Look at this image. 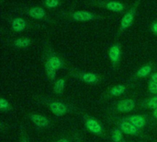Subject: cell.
<instances>
[{"instance_id":"6da1fadb","label":"cell","mask_w":157,"mask_h":142,"mask_svg":"<svg viewBox=\"0 0 157 142\" xmlns=\"http://www.w3.org/2000/svg\"><path fill=\"white\" fill-rule=\"evenodd\" d=\"M49 107H50L51 112L55 116H58V117L66 115L68 112V107L66 106V104H64L62 102H57V101L52 102V103H50Z\"/></svg>"},{"instance_id":"7a4b0ae2","label":"cell","mask_w":157,"mask_h":142,"mask_svg":"<svg viewBox=\"0 0 157 142\" xmlns=\"http://www.w3.org/2000/svg\"><path fill=\"white\" fill-rule=\"evenodd\" d=\"M86 128L92 134H95V135H98V136H101L103 134V128H102L100 123L98 120H96V119H94L92 117L86 118Z\"/></svg>"},{"instance_id":"3957f363","label":"cell","mask_w":157,"mask_h":142,"mask_svg":"<svg viewBox=\"0 0 157 142\" xmlns=\"http://www.w3.org/2000/svg\"><path fill=\"white\" fill-rule=\"evenodd\" d=\"M136 106V103L134 100L132 99H125V100H121L117 103L116 106V110L120 113L125 114V113H130L132 110H134Z\"/></svg>"},{"instance_id":"277c9868","label":"cell","mask_w":157,"mask_h":142,"mask_svg":"<svg viewBox=\"0 0 157 142\" xmlns=\"http://www.w3.org/2000/svg\"><path fill=\"white\" fill-rule=\"evenodd\" d=\"M135 13H136V6H133L122 17L121 21V30H126L132 25L133 20H134V17H135Z\"/></svg>"},{"instance_id":"5b68a950","label":"cell","mask_w":157,"mask_h":142,"mask_svg":"<svg viewBox=\"0 0 157 142\" xmlns=\"http://www.w3.org/2000/svg\"><path fill=\"white\" fill-rule=\"evenodd\" d=\"M72 18L76 20V21H80V22H86V21H90L95 19V15L89 11H86V10H78L75 11L74 13H72L71 15Z\"/></svg>"},{"instance_id":"8992f818","label":"cell","mask_w":157,"mask_h":142,"mask_svg":"<svg viewBox=\"0 0 157 142\" xmlns=\"http://www.w3.org/2000/svg\"><path fill=\"white\" fill-rule=\"evenodd\" d=\"M124 120L128 121L138 129H142L146 126V119L144 116L141 115H132L127 116Z\"/></svg>"},{"instance_id":"52a82bcc","label":"cell","mask_w":157,"mask_h":142,"mask_svg":"<svg viewBox=\"0 0 157 142\" xmlns=\"http://www.w3.org/2000/svg\"><path fill=\"white\" fill-rule=\"evenodd\" d=\"M29 119L37 128H46L50 125V121L48 120V118L42 115H40V114L30 115Z\"/></svg>"},{"instance_id":"ba28073f","label":"cell","mask_w":157,"mask_h":142,"mask_svg":"<svg viewBox=\"0 0 157 142\" xmlns=\"http://www.w3.org/2000/svg\"><path fill=\"white\" fill-rule=\"evenodd\" d=\"M119 128L123 132V134L126 135L137 136L139 134V129L126 120H122L121 122L119 123Z\"/></svg>"},{"instance_id":"9c48e42d","label":"cell","mask_w":157,"mask_h":142,"mask_svg":"<svg viewBox=\"0 0 157 142\" xmlns=\"http://www.w3.org/2000/svg\"><path fill=\"white\" fill-rule=\"evenodd\" d=\"M121 47L118 44H114L109 48V60L111 61V63L113 65L119 64L120 59H121Z\"/></svg>"},{"instance_id":"30bf717a","label":"cell","mask_w":157,"mask_h":142,"mask_svg":"<svg viewBox=\"0 0 157 142\" xmlns=\"http://www.w3.org/2000/svg\"><path fill=\"white\" fill-rule=\"evenodd\" d=\"M27 22L22 18H15L11 22L12 30L16 32H21L26 29Z\"/></svg>"},{"instance_id":"8fae6325","label":"cell","mask_w":157,"mask_h":142,"mask_svg":"<svg viewBox=\"0 0 157 142\" xmlns=\"http://www.w3.org/2000/svg\"><path fill=\"white\" fill-rule=\"evenodd\" d=\"M29 15L35 19H41L45 17L46 11L40 6H33L29 10Z\"/></svg>"},{"instance_id":"7c38bea8","label":"cell","mask_w":157,"mask_h":142,"mask_svg":"<svg viewBox=\"0 0 157 142\" xmlns=\"http://www.w3.org/2000/svg\"><path fill=\"white\" fill-rule=\"evenodd\" d=\"M80 79L83 82H86V83H88V84H94V83H97L98 81V77L94 73L86 72V73L81 74Z\"/></svg>"},{"instance_id":"4fadbf2b","label":"cell","mask_w":157,"mask_h":142,"mask_svg":"<svg viewBox=\"0 0 157 142\" xmlns=\"http://www.w3.org/2000/svg\"><path fill=\"white\" fill-rule=\"evenodd\" d=\"M106 8L113 12H121L124 9V5L118 1H110L106 4Z\"/></svg>"},{"instance_id":"5bb4252c","label":"cell","mask_w":157,"mask_h":142,"mask_svg":"<svg viewBox=\"0 0 157 142\" xmlns=\"http://www.w3.org/2000/svg\"><path fill=\"white\" fill-rule=\"evenodd\" d=\"M46 64H48L50 67H52V68H54L55 70H59L63 67V61L57 57V56H52V57H49L48 60L46 61Z\"/></svg>"},{"instance_id":"9a60e30c","label":"cell","mask_w":157,"mask_h":142,"mask_svg":"<svg viewBox=\"0 0 157 142\" xmlns=\"http://www.w3.org/2000/svg\"><path fill=\"white\" fill-rule=\"evenodd\" d=\"M31 43V41L28 38H18L14 41L13 44L17 48H26L29 46Z\"/></svg>"},{"instance_id":"2e32d148","label":"cell","mask_w":157,"mask_h":142,"mask_svg":"<svg viewBox=\"0 0 157 142\" xmlns=\"http://www.w3.org/2000/svg\"><path fill=\"white\" fill-rule=\"evenodd\" d=\"M65 87V81L63 79H59L55 81L53 86V91L57 94H60L63 91Z\"/></svg>"},{"instance_id":"e0dca14e","label":"cell","mask_w":157,"mask_h":142,"mask_svg":"<svg viewBox=\"0 0 157 142\" xmlns=\"http://www.w3.org/2000/svg\"><path fill=\"white\" fill-rule=\"evenodd\" d=\"M126 91V86L120 84V85H116L114 86L111 90H110V94L113 96H120L121 94H123Z\"/></svg>"},{"instance_id":"ac0fdd59","label":"cell","mask_w":157,"mask_h":142,"mask_svg":"<svg viewBox=\"0 0 157 142\" xmlns=\"http://www.w3.org/2000/svg\"><path fill=\"white\" fill-rule=\"evenodd\" d=\"M122 138H123V132L119 128H114L112 133H111V140H112V141L121 142L122 140Z\"/></svg>"},{"instance_id":"d6986e66","label":"cell","mask_w":157,"mask_h":142,"mask_svg":"<svg viewBox=\"0 0 157 142\" xmlns=\"http://www.w3.org/2000/svg\"><path fill=\"white\" fill-rule=\"evenodd\" d=\"M151 72H152V67L149 66V65H146V66H144V67H140V69L137 71V76L140 77V78H145Z\"/></svg>"},{"instance_id":"ffe728a7","label":"cell","mask_w":157,"mask_h":142,"mask_svg":"<svg viewBox=\"0 0 157 142\" xmlns=\"http://www.w3.org/2000/svg\"><path fill=\"white\" fill-rule=\"evenodd\" d=\"M45 71H46V74H47V77L49 78L50 80H54L55 78H56V71L54 68H52V67H50L48 64L45 63Z\"/></svg>"},{"instance_id":"44dd1931","label":"cell","mask_w":157,"mask_h":142,"mask_svg":"<svg viewBox=\"0 0 157 142\" xmlns=\"http://www.w3.org/2000/svg\"><path fill=\"white\" fill-rule=\"evenodd\" d=\"M146 105H147V107L148 108H150V109H155L157 108V95L155 96H153L152 98H150L149 100H148V102H147V103H146Z\"/></svg>"},{"instance_id":"7402d4cb","label":"cell","mask_w":157,"mask_h":142,"mask_svg":"<svg viewBox=\"0 0 157 142\" xmlns=\"http://www.w3.org/2000/svg\"><path fill=\"white\" fill-rule=\"evenodd\" d=\"M60 4V0H45L44 5L48 8H55Z\"/></svg>"},{"instance_id":"603a6c76","label":"cell","mask_w":157,"mask_h":142,"mask_svg":"<svg viewBox=\"0 0 157 142\" xmlns=\"http://www.w3.org/2000/svg\"><path fill=\"white\" fill-rule=\"evenodd\" d=\"M0 109L2 112H6L9 110V103L6 99L5 98L0 99Z\"/></svg>"},{"instance_id":"cb8c5ba5","label":"cell","mask_w":157,"mask_h":142,"mask_svg":"<svg viewBox=\"0 0 157 142\" xmlns=\"http://www.w3.org/2000/svg\"><path fill=\"white\" fill-rule=\"evenodd\" d=\"M148 85H149V91H150V93L154 94V96L157 95V83L154 82L153 80H150Z\"/></svg>"},{"instance_id":"d4e9b609","label":"cell","mask_w":157,"mask_h":142,"mask_svg":"<svg viewBox=\"0 0 157 142\" xmlns=\"http://www.w3.org/2000/svg\"><path fill=\"white\" fill-rule=\"evenodd\" d=\"M152 31L157 35V21L155 22V23H153V25H152Z\"/></svg>"},{"instance_id":"484cf974","label":"cell","mask_w":157,"mask_h":142,"mask_svg":"<svg viewBox=\"0 0 157 142\" xmlns=\"http://www.w3.org/2000/svg\"><path fill=\"white\" fill-rule=\"evenodd\" d=\"M150 80H153L154 82L157 83V72L156 73H154V74L152 75V77H151V79H150Z\"/></svg>"},{"instance_id":"4316f807","label":"cell","mask_w":157,"mask_h":142,"mask_svg":"<svg viewBox=\"0 0 157 142\" xmlns=\"http://www.w3.org/2000/svg\"><path fill=\"white\" fill-rule=\"evenodd\" d=\"M153 116H154L155 119H156L157 120V108L154 109V111H153Z\"/></svg>"},{"instance_id":"83f0119b","label":"cell","mask_w":157,"mask_h":142,"mask_svg":"<svg viewBox=\"0 0 157 142\" xmlns=\"http://www.w3.org/2000/svg\"><path fill=\"white\" fill-rule=\"evenodd\" d=\"M56 142H70L67 139H60L59 140H57Z\"/></svg>"},{"instance_id":"f1b7e54d","label":"cell","mask_w":157,"mask_h":142,"mask_svg":"<svg viewBox=\"0 0 157 142\" xmlns=\"http://www.w3.org/2000/svg\"><path fill=\"white\" fill-rule=\"evenodd\" d=\"M21 142H29V141H28V140H22Z\"/></svg>"},{"instance_id":"f546056e","label":"cell","mask_w":157,"mask_h":142,"mask_svg":"<svg viewBox=\"0 0 157 142\" xmlns=\"http://www.w3.org/2000/svg\"><path fill=\"white\" fill-rule=\"evenodd\" d=\"M1 1H4V0H1Z\"/></svg>"}]
</instances>
